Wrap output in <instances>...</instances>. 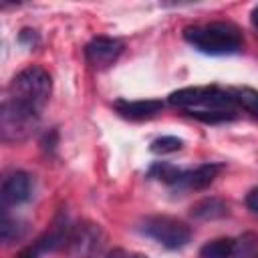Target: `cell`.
I'll return each instance as SVG.
<instances>
[{"instance_id":"6da1fadb","label":"cell","mask_w":258,"mask_h":258,"mask_svg":"<svg viewBox=\"0 0 258 258\" xmlns=\"http://www.w3.org/2000/svg\"><path fill=\"white\" fill-rule=\"evenodd\" d=\"M169 105L204 123H224L238 115L230 89L220 87H183L169 95Z\"/></svg>"},{"instance_id":"7a4b0ae2","label":"cell","mask_w":258,"mask_h":258,"mask_svg":"<svg viewBox=\"0 0 258 258\" xmlns=\"http://www.w3.org/2000/svg\"><path fill=\"white\" fill-rule=\"evenodd\" d=\"M50 91H52L50 75L42 67L30 64L12 79L4 101L28 115L40 117L42 109L50 99Z\"/></svg>"},{"instance_id":"3957f363","label":"cell","mask_w":258,"mask_h":258,"mask_svg":"<svg viewBox=\"0 0 258 258\" xmlns=\"http://www.w3.org/2000/svg\"><path fill=\"white\" fill-rule=\"evenodd\" d=\"M183 38L204 54H234L244 46L242 32L232 22H204L183 28Z\"/></svg>"},{"instance_id":"277c9868","label":"cell","mask_w":258,"mask_h":258,"mask_svg":"<svg viewBox=\"0 0 258 258\" xmlns=\"http://www.w3.org/2000/svg\"><path fill=\"white\" fill-rule=\"evenodd\" d=\"M141 232L169 250L183 248L191 240V228L171 216H149L141 222Z\"/></svg>"},{"instance_id":"5b68a950","label":"cell","mask_w":258,"mask_h":258,"mask_svg":"<svg viewBox=\"0 0 258 258\" xmlns=\"http://www.w3.org/2000/svg\"><path fill=\"white\" fill-rule=\"evenodd\" d=\"M40 117L28 115L10 103L2 101L0 107V137L4 143H18L30 137V133L36 129Z\"/></svg>"},{"instance_id":"8992f818","label":"cell","mask_w":258,"mask_h":258,"mask_svg":"<svg viewBox=\"0 0 258 258\" xmlns=\"http://www.w3.org/2000/svg\"><path fill=\"white\" fill-rule=\"evenodd\" d=\"M101 244H103V230H101V226L95 224V222L83 220V222L71 226L64 248L73 256L91 258L95 252H99Z\"/></svg>"},{"instance_id":"52a82bcc","label":"cell","mask_w":258,"mask_h":258,"mask_svg":"<svg viewBox=\"0 0 258 258\" xmlns=\"http://www.w3.org/2000/svg\"><path fill=\"white\" fill-rule=\"evenodd\" d=\"M69 230H71V226L64 220L54 222V226L48 232H44L32 244H28L26 248H22L16 254V258H40L46 252H54L58 248H64L67 246V238H69Z\"/></svg>"},{"instance_id":"ba28073f","label":"cell","mask_w":258,"mask_h":258,"mask_svg":"<svg viewBox=\"0 0 258 258\" xmlns=\"http://www.w3.org/2000/svg\"><path fill=\"white\" fill-rule=\"evenodd\" d=\"M123 52V42L111 36H97L85 46V56L95 69L111 67Z\"/></svg>"},{"instance_id":"9c48e42d","label":"cell","mask_w":258,"mask_h":258,"mask_svg":"<svg viewBox=\"0 0 258 258\" xmlns=\"http://www.w3.org/2000/svg\"><path fill=\"white\" fill-rule=\"evenodd\" d=\"M220 171H222V163H202L196 169H179L175 181L169 187L179 189V191L204 189L218 177Z\"/></svg>"},{"instance_id":"30bf717a","label":"cell","mask_w":258,"mask_h":258,"mask_svg":"<svg viewBox=\"0 0 258 258\" xmlns=\"http://www.w3.org/2000/svg\"><path fill=\"white\" fill-rule=\"evenodd\" d=\"M32 194V181H30V175L26 171H12L4 177L2 181V189H0V196H2V204L4 206H18V204H24Z\"/></svg>"},{"instance_id":"8fae6325","label":"cell","mask_w":258,"mask_h":258,"mask_svg":"<svg viewBox=\"0 0 258 258\" xmlns=\"http://www.w3.org/2000/svg\"><path fill=\"white\" fill-rule=\"evenodd\" d=\"M115 109L127 119H149L161 113L163 103L159 99H143V101H117Z\"/></svg>"},{"instance_id":"7c38bea8","label":"cell","mask_w":258,"mask_h":258,"mask_svg":"<svg viewBox=\"0 0 258 258\" xmlns=\"http://www.w3.org/2000/svg\"><path fill=\"white\" fill-rule=\"evenodd\" d=\"M191 216L198 220H218L228 216V204L220 198H204L191 206Z\"/></svg>"},{"instance_id":"4fadbf2b","label":"cell","mask_w":258,"mask_h":258,"mask_svg":"<svg viewBox=\"0 0 258 258\" xmlns=\"http://www.w3.org/2000/svg\"><path fill=\"white\" fill-rule=\"evenodd\" d=\"M234 238H216L206 242L200 248V258H232L234 252Z\"/></svg>"},{"instance_id":"5bb4252c","label":"cell","mask_w":258,"mask_h":258,"mask_svg":"<svg viewBox=\"0 0 258 258\" xmlns=\"http://www.w3.org/2000/svg\"><path fill=\"white\" fill-rule=\"evenodd\" d=\"M238 109H244L248 111L250 115L258 117V91L256 89H250V87H234L230 89Z\"/></svg>"},{"instance_id":"9a60e30c","label":"cell","mask_w":258,"mask_h":258,"mask_svg":"<svg viewBox=\"0 0 258 258\" xmlns=\"http://www.w3.org/2000/svg\"><path fill=\"white\" fill-rule=\"evenodd\" d=\"M232 258H258V236L256 234H244L236 240Z\"/></svg>"},{"instance_id":"2e32d148","label":"cell","mask_w":258,"mask_h":258,"mask_svg":"<svg viewBox=\"0 0 258 258\" xmlns=\"http://www.w3.org/2000/svg\"><path fill=\"white\" fill-rule=\"evenodd\" d=\"M177 173H179V167H175L171 163H165V161H157V163H153L149 167V177L159 179V181H163L167 185H171L175 181Z\"/></svg>"},{"instance_id":"e0dca14e","label":"cell","mask_w":258,"mask_h":258,"mask_svg":"<svg viewBox=\"0 0 258 258\" xmlns=\"http://www.w3.org/2000/svg\"><path fill=\"white\" fill-rule=\"evenodd\" d=\"M183 147V141L179 137H173V135H163V137H157L151 141V151L157 153V155H165V153H173V151H179Z\"/></svg>"},{"instance_id":"ac0fdd59","label":"cell","mask_w":258,"mask_h":258,"mask_svg":"<svg viewBox=\"0 0 258 258\" xmlns=\"http://www.w3.org/2000/svg\"><path fill=\"white\" fill-rule=\"evenodd\" d=\"M2 240L8 244V242H12V240H18L20 236H22V232H24V226L18 222V220H10L8 216H4L2 218Z\"/></svg>"},{"instance_id":"d6986e66","label":"cell","mask_w":258,"mask_h":258,"mask_svg":"<svg viewBox=\"0 0 258 258\" xmlns=\"http://www.w3.org/2000/svg\"><path fill=\"white\" fill-rule=\"evenodd\" d=\"M101 258H147L143 252H135V250H125V248H113L107 254H103Z\"/></svg>"},{"instance_id":"ffe728a7","label":"cell","mask_w":258,"mask_h":258,"mask_svg":"<svg viewBox=\"0 0 258 258\" xmlns=\"http://www.w3.org/2000/svg\"><path fill=\"white\" fill-rule=\"evenodd\" d=\"M246 206H248V210H250L252 214L258 216V187H254V189L248 191V196H246Z\"/></svg>"},{"instance_id":"44dd1931","label":"cell","mask_w":258,"mask_h":258,"mask_svg":"<svg viewBox=\"0 0 258 258\" xmlns=\"http://www.w3.org/2000/svg\"><path fill=\"white\" fill-rule=\"evenodd\" d=\"M252 24H254V28L258 30V6L252 10Z\"/></svg>"}]
</instances>
